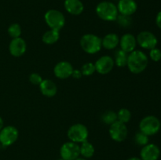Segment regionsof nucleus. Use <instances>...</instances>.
<instances>
[{
  "instance_id": "obj_1",
  "label": "nucleus",
  "mask_w": 161,
  "mask_h": 160,
  "mask_svg": "<svg viewBox=\"0 0 161 160\" xmlns=\"http://www.w3.org/2000/svg\"><path fill=\"white\" fill-rule=\"evenodd\" d=\"M149 64L148 56L142 50H135L128 53L127 67L128 70L133 74L142 73L147 67Z\"/></svg>"
},
{
  "instance_id": "obj_2",
  "label": "nucleus",
  "mask_w": 161,
  "mask_h": 160,
  "mask_svg": "<svg viewBox=\"0 0 161 160\" xmlns=\"http://www.w3.org/2000/svg\"><path fill=\"white\" fill-rule=\"evenodd\" d=\"M95 11L97 17L105 21H116L119 15L116 5L109 1L99 3L96 6Z\"/></svg>"
},
{
  "instance_id": "obj_3",
  "label": "nucleus",
  "mask_w": 161,
  "mask_h": 160,
  "mask_svg": "<svg viewBox=\"0 0 161 160\" xmlns=\"http://www.w3.org/2000/svg\"><path fill=\"white\" fill-rule=\"evenodd\" d=\"M80 45L85 53L88 54H95L102 49V39L97 35L88 33L82 36Z\"/></svg>"
},
{
  "instance_id": "obj_4",
  "label": "nucleus",
  "mask_w": 161,
  "mask_h": 160,
  "mask_svg": "<svg viewBox=\"0 0 161 160\" xmlns=\"http://www.w3.org/2000/svg\"><path fill=\"white\" fill-rule=\"evenodd\" d=\"M44 20L47 26L52 30L61 31L65 24V17L58 9H49L44 15Z\"/></svg>"
},
{
  "instance_id": "obj_5",
  "label": "nucleus",
  "mask_w": 161,
  "mask_h": 160,
  "mask_svg": "<svg viewBox=\"0 0 161 160\" xmlns=\"http://www.w3.org/2000/svg\"><path fill=\"white\" fill-rule=\"evenodd\" d=\"M161 122L154 115H147L139 122V130L147 136H153L160 130Z\"/></svg>"
},
{
  "instance_id": "obj_6",
  "label": "nucleus",
  "mask_w": 161,
  "mask_h": 160,
  "mask_svg": "<svg viewBox=\"0 0 161 160\" xmlns=\"http://www.w3.org/2000/svg\"><path fill=\"white\" fill-rule=\"evenodd\" d=\"M67 136L70 141L81 144L87 141L89 131L84 124L75 123L69 127L67 132Z\"/></svg>"
},
{
  "instance_id": "obj_7",
  "label": "nucleus",
  "mask_w": 161,
  "mask_h": 160,
  "mask_svg": "<svg viewBox=\"0 0 161 160\" xmlns=\"http://www.w3.org/2000/svg\"><path fill=\"white\" fill-rule=\"evenodd\" d=\"M19 131L14 125H6L0 130V144L3 147H8L14 144L17 141Z\"/></svg>"
},
{
  "instance_id": "obj_8",
  "label": "nucleus",
  "mask_w": 161,
  "mask_h": 160,
  "mask_svg": "<svg viewBox=\"0 0 161 160\" xmlns=\"http://www.w3.org/2000/svg\"><path fill=\"white\" fill-rule=\"evenodd\" d=\"M108 133L112 140L116 142H123L125 141L128 134V130L125 123L116 121L109 125Z\"/></svg>"
},
{
  "instance_id": "obj_9",
  "label": "nucleus",
  "mask_w": 161,
  "mask_h": 160,
  "mask_svg": "<svg viewBox=\"0 0 161 160\" xmlns=\"http://www.w3.org/2000/svg\"><path fill=\"white\" fill-rule=\"evenodd\" d=\"M137 44L145 50H152L157 47L158 39L153 33L148 31H141L136 37Z\"/></svg>"
},
{
  "instance_id": "obj_10",
  "label": "nucleus",
  "mask_w": 161,
  "mask_h": 160,
  "mask_svg": "<svg viewBox=\"0 0 161 160\" xmlns=\"http://www.w3.org/2000/svg\"><path fill=\"white\" fill-rule=\"evenodd\" d=\"M60 155L63 159L75 160L80 155V144L72 141L65 142L60 148Z\"/></svg>"
},
{
  "instance_id": "obj_11",
  "label": "nucleus",
  "mask_w": 161,
  "mask_h": 160,
  "mask_svg": "<svg viewBox=\"0 0 161 160\" xmlns=\"http://www.w3.org/2000/svg\"><path fill=\"white\" fill-rule=\"evenodd\" d=\"M115 66L114 60L111 56L104 55L99 57L94 63L95 70L100 75H107L112 72Z\"/></svg>"
},
{
  "instance_id": "obj_12",
  "label": "nucleus",
  "mask_w": 161,
  "mask_h": 160,
  "mask_svg": "<svg viewBox=\"0 0 161 160\" xmlns=\"http://www.w3.org/2000/svg\"><path fill=\"white\" fill-rule=\"evenodd\" d=\"M73 71L74 68L72 64L66 61L57 63L53 67V74L55 77L60 79H66L71 77L73 73Z\"/></svg>"
},
{
  "instance_id": "obj_13",
  "label": "nucleus",
  "mask_w": 161,
  "mask_h": 160,
  "mask_svg": "<svg viewBox=\"0 0 161 160\" xmlns=\"http://www.w3.org/2000/svg\"><path fill=\"white\" fill-rule=\"evenodd\" d=\"M27 50V43L21 37L15 38L11 40L9 45V53L14 57H20L25 53Z\"/></svg>"
},
{
  "instance_id": "obj_14",
  "label": "nucleus",
  "mask_w": 161,
  "mask_h": 160,
  "mask_svg": "<svg viewBox=\"0 0 161 160\" xmlns=\"http://www.w3.org/2000/svg\"><path fill=\"white\" fill-rule=\"evenodd\" d=\"M160 155V150L155 144H148L143 146L140 152L142 160H157Z\"/></svg>"
},
{
  "instance_id": "obj_15",
  "label": "nucleus",
  "mask_w": 161,
  "mask_h": 160,
  "mask_svg": "<svg viewBox=\"0 0 161 160\" xmlns=\"http://www.w3.org/2000/svg\"><path fill=\"white\" fill-rule=\"evenodd\" d=\"M120 50L126 52L127 53H130L135 50L137 46V40L136 37L133 34L130 33H126L123 35L119 38V43Z\"/></svg>"
},
{
  "instance_id": "obj_16",
  "label": "nucleus",
  "mask_w": 161,
  "mask_h": 160,
  "mask_svg": "<svg viewBox=\"0 0 161 160\" xmlns=\"http://www.w3.org/2000/svg\"><path fill=\"white\" fill-rule=\"evenodd\" d=\"M119 14L131 16L138 9V4L135 0H119L116 5Z\"/></svg>"
},
{
  "instance_id": "obj_17",
  "label": "nucleus",
  "mask_w": 161,
  "mask_h": 160,
  "mask_svg": "<svg viewBox=\"0 0 161 160\" xmlns=\"http://www.w3.org/2000/svg\"><path fill=\"white\" fill-rule=\"evenodd\" d=\"M39 90L41 93L47 97H54L58 92V87L54 82L50 79H42V83L39 84Z\"/></svg>"
},
{
  "instance_id": "obj_18",
  "label": "nucleus",
  "mask_w": 161,
  "mask_h": 160,
  "mask_svg": "<svg viewBox=\"0 0 161 160\" xmlns=\"http://www.w3.org/2000/svg\"><path fill=\"white\" fill-rule=\"evenodd\" d=\"M64 6L69 13L74 16L80 15L84 10L83 3L80 0H64Z\"/></svg>"
},
{
  "instance_id": "obj_19",
  "label": "nucleus",
  "mask_w": 161,
  "mask_h": 160,
  "mask_svg": "<svg viewBox=\"0 0 161 160\" xmlns=\"http://www.w3.org/2000/svg\"><path fill=\"white\" fill-rule=\"evenodd\" d=\"M119 43V37L116 33H108L102 39V45L105 50H112L117 48Z\"/></svg>"
},
{
  "instance_id": "obj_20",
  "label": "nucleus",
  "mask_w": 161,
  "mask_h": 160,
  "mask_svg": "<svg viewBox=\"0 0 161 160\" xmlns=\"http://www.w3.org/2000/svg\"><path fill=\"white\" fill-rule=\"evenodd\" d=\"M60 39V31L56 30H49L46 31L42 37V42L47 45L55 44Z\"/></svg>"
},
{
  "instance_id": "obj_21",
  "label": "nucleus",
  "mask_w": 161,
  "mask_h": 160,
  "mask_svg": "<svg viewBox=\"0 0 161 160\" xmlns=\"http://www.w3.org/2000/svg\"><path fill=\"white\" fill-rule=\"evenodd\" d=\"M127 57H128V53L123 51L120 49L117 50L115 52V56L113 58L115 65L117 66L118 67H126L127 64Z\"/></svg>"
},
{
  "instance_id": "obj_22",
  "label": "nucleus",
  "mask_w": 161,
  "mask_h": 160,
  "mask_svg": "<svg viewBox=\"0 0 161 160\" xmlns=\"http://www.w3.org/2000/svg\"><path fill=\"white\" fill-rule=\"evenodd\" d=\"M80 147V155L84 158H90L94 155V147L91 143L88 141L81 143Z\"/></svg>"
},
{
  "instance_id": "obj_23",
  "label": "nucleus",
  "mask_w": 161,
  "mask_h": 160,
  "mask_svg": "<svg viewBox=\"0 0 161 160\" xmlns=\"http://www.w3.org/2000/svg\"><path fill=\"white\" fill-rule=\"evenodd\" d=\"M101 119H102L103 123L110 125L113 122L117 121V113L114 111H112V110L106 111L102 114Z\"/></svg>"
},
{
  "instance_id": "obj_24",
  "label": "nucleus",
  "mask_w": 161,
  "mask_h": 160,
  "mask_svg": "<svg viewBox=\"0 0 161 160\" xmlns=\"http://www.w3.org/2000/svg\"><path fill=\"white\" fill-rule=\"evenodd\" d=\"M117 113V120L123 123H127L130 122L131 119V112L127 108H121L118 111Z\"/></svg>"
},
{
  "instance_id": "obj_25",
  "label": "nucleus",
  "mask_w": 161,
  "mask_h": 160,
  "mask_svg": "<svg viewBox=\"0 0 161 160\" xmlns=\"http://www.w3.org/2000/svg\"><path fill=\"white\" fill-rule=\"evenodd\" d=\"M7 31L9 35L10 36L12 39L20 37L22 33L21 27H20V25L17 23L12 24H10L9 26Z\"/></svg>"
},
{
  "instance_id": "obj_26",
  "label": "nucleus",
  "mask_w": 161,
  "mask_h": 160,
  "mask_svg": "<svg viewBox=\"0 0 161 160\" xmlns=\"http://www.w3.org/2000/svg\"><path fill=\"white\" fill-rule=\"evenodd\" d=\"M135 144H138V145L143 147V146L149 144V136H147V135H146L145 133H143L141 131L138 132L135 136Z\"/></svg>"
},
{
  "instance_id": "obj_27",
  "label": "nucleus",
  "mask_w": 161,
  "mask_h": 160,
  "mask_svg": "<svg viewBox=\"0 0 161 160\" xmlns=\"http://www.w3.org/2000/svg\"><path fill=\"white\" fill-rule=\"evenodd\" d=\"M116 21H117L118 24L122 28H129L132 24V19L130 16L119 14Z\"/></svg>"
},
{
  "instance_id": "obj_28",
  "label": "nucleus",
  "mask_w": 161,
  "mask_h": 160,
  "mask_svg": "<svg viewBox=\"0 0 161 160\" xmlns=\"http://www.w3.org/2000/svg\"><path fill=\"white\" fill-rule=\"evenodd\" d=\"M95 72V67H94V64H93V63L88 62L82 66V75H84V76H91V75H92Z\"/></svg>"
},
{
  "instance_id": "obj_29",
  "label": "nucleus",
  "mask_w": 161,
  "mask_h": 160,
  "mask_svg": "<svg viewBox=\"0 0 161 160\" xmlns=\"http://www.w3.org/2000/svg\"><path fill=\"white\" fill-rule=\"evenodd\" d=\"M149 57L154 62H158L161 60V50L160 49L155 48L149 50Z\"/></svg>"
},
{
  "instance_id": "obj_30",
  "label": "nucleus",
  "mask_w": 161,
  "mask_h": 160,
  "mask_svg": "<svg viewBox=\"0 0 161 160\" xmlns=\"http://www.w3.org/2000/svg\"><path fill=\"white\" fill-rule=\"evenodd\" d=\"M29 81L31 84L33 85H38L39 86L42 81V78L39 74L38 73H31L29 75Z\"/></svg>"
},
{
  "instance_id": "obj_31",
  "label": "nucleus",
  "mask_w": 161,
  "mask_h": 160,
  "mask_svg": "<svg viewBox=\"0 0 161 160\" xmlns=\"http://www.w3.org/2000/svg\"><path fill=\"white\" fill-rule=\"evenodd\" d=\"M156 24L160 29H161V11L157 14L156 17Z\"/></svg>"
},
{
  "instance_id": "obj_32",
  "label": "nucleus",
  "mask_w": 161,
  "mask_h": 160,
  "mask_svg": "<svg viewBox=\"0 0 161 160\" xmlns=\"http://www.w3.org/2000/svg\"><path fill=\"white\" fill-rule=\"evenodd\" d=\"M72 76H73L75 78H80V77L82 76L81 71H80V70H75V69H74L73 73H72Z\"/></svg>"
},
{
  "instance_id": "obj_33",
  "label": "nucleus",
  "mask_w": 161,
  "mask_h": 160,
  "mask_svg": "<svg viewBox=\"0 0 161 160\" xmlns=\"http://www.w3.org/2000/svg\"><path fill=\"white\" fill-rule=\"evenodd\" d=\"M3 125H4V122H3V119L0 117V130L3 128Z\"/></svg>"
},
{
  "instance_id": "obj_34",
  "label": "nucleus",
  "mask_w": 161,
  "mask_h": 160,
  "mask_svg": "<svg viewBox=\"0 0 161 160\" xmlns=\"http://www.w3.org/2000/svg\"><path fill=\"white\" fill-rule=\"evenodd\" d=\"M127 160H142L141 158H138V157H130V158H127Z\"/></svg>"
},
{
  "instance_id": "obj_35",
  "label": "nucleus",
  "mask_w": 161,
  "mask_h": 160,
  "mask_svg": "<svg viewBox=\"0 0 161 160\" xmlns=\"http://www.w3.org/2000/svg\"><path fill=\"white\" fill-rule=\"evenodd\" d=\"M75 160H86V158H83V157H78V158H75Z\"/></svg>"
},
{
  "instance_id": "obj_36",
  "label": "nucleus",
  "mask_w": 161,
  "mask_h": 160,
  "mask_svg": "<svg viewBox=\"0 0 161 160\" xmlns=\"http://www.w3.org/2000/svg\"><path fill=\"white\" fill-rule=\"evenodd\" d=\"M58 160H65V159H63V158H60V159H58Z\"/></svg>"
},
{
  "instance_id": "obj_37",
  "label": "nucleus",
  "mask_w": 161,
  "mask_h": 160,
  "mask_svg": "<svg viewBox=\"0 0 161 160\" xmlns=\"http://www.w3.org/2000/svg\"><path fill=\"white\" fill-rule=\"evenodd\" d=\"M0 147H1V144H0Z\"/></svg>"
}]
</instances>
